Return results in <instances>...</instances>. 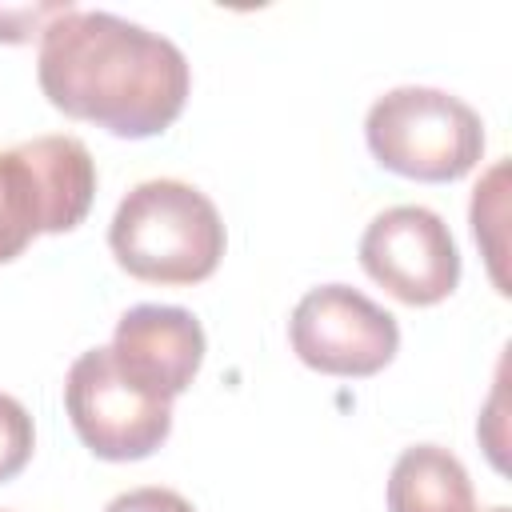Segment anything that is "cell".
<instances>
[{"label":"cell","instance_id":"6","mask_svg":"<svg viewBox=\"0 0 512 512\" xmlns=\"http://www.w3.org/2000/svg\"><path fill=\"white\" fill-rule=\"evenodd\" d=\"M292 352L328 376H372L400 348L396 316L348 284H320L300 296L288 320Z\"/></svg>","mask_w":512,"mask_h":512},{"label":"cell","instance_id":"1","mask_svg":"<svg viewBox=\"0 0 512 512\" xmlns=\"http://www.w3.org/2000/svg\"><path fill=\"white\" fill-rule=\"evenodd\" d=\"M36 76L52 108L124 140L164 132L188 100L184 52L116 12L68 8L40 32Z\"/></svg>","mask_w":512,"mask_h":512},{"label":"cell","instance_id":"7","mask_svg":"<svg viewBox=\"0 0 512 512\" xmlns=\"http://www.w3.org/2000/svg\"><path fill=\"white\" fill-rule=\"evenodd\" d=\"M364 272L412 308L440 304L460 284V252L448 224L420 204L380 212L360 236Z\"/></svg>","mask_w":512,"mask_h":512},{"label":"cell","instance_id":"10","mask_svg":"<svg viewBox=\"0 0 512 512\" xmlns=\"http://www.w3.org/2000/svg\"><path fill=\"white\" fill-rule=\"evenodd\" d=\"M32 444H36V432H32L28 408L16 396L0 392V484L12 480L32 460Z\"/></svg>","mask_w":512,"mask_h":512},{"label":"cell","instance_id":"13","mask_svg":"<svg viewBox=\"0 0 512 512\" xmlns=\"http://www.w3.org/2000/svg\"><path fill=\"white\" fill-rule=\"evenodd\" d=\"M488 512H508V508H488Z\"/></svg>","mask_w":512,"mask_h":512},{"label":"cell","instance_id":"2","mask_svg":"<svg viewBox=\"0 0 512 512\" xmlns=\"http://www.w3.org/2000/svg\"><path fill=\"white\" fill-rule=\"evenodd\" d=\"M108 244L136 280L196 284L208 280L224 256V220L200 188L184 180H144L120 200Z\"/></svg>","mask_w":512,"mask_h":512},{"label":"cell","instance_id":"9","mask_svg":"<svg viewBox=\"0 0 512 512\" xmlns=\"http://www.w3.org/2000/svg\"><path fill=\"white\" fill-rule=\"evenodd\" d=\"M388 512H476L472 480L440 444L404 448L388 476Z\"/></svg>","mask_w":512,"mask_h":512},{"label":"cell","instance_id":"8","mask_svg":"<svg viewBox=\"0 0 512 512\" xmlns=\"http://www.w3.org/2000/svg\"><path fill=\"white\" fill-rule=\"evenodd\" d=\"M112 356L128 380L172 400L180 396L204 360V328L188 308L136 304L116 320Z\"/></svg>","mask_w":512,"mask_h":512},{"label":"cell","instance_id":"12","mask_svg":"<svg viewBox=\"0 0 512 512\" xmlns=\"http://www.w3.org/2000/svg\"><path fill=\"white\" fill-rule=\"evenodd\" d=\"M104 512H196L180 492H172V488H156V484H148V488H132V492H120Z\"/></svg>","mask_w":512,"mask_h":512},{"label":"cell","instance_id":"11","mask_svg":"<svg viewBox=\"0 0 512 512\" xmlns=\"http://www.w3.org/2000/svg\"><path fill=\"white\" fill-rule=\"evenodd\" d=\"M72 4H40V8H0V40H28L36 32H44L60 12H68Z\"/></svg>","mask_w":512,"mask_h":512},{"label":"cell","instance_id":"5","mask_svg":"<svg viewBox=\"0 0 512 512\" xmlns=\"http://www.w3.org/2000/svg\"><path fill=\"white\" fill-rule=\"evenodd\" d=\"M64 408L84 448L100 460H144L172 432V400L128 380L112 348H88L72 360Z\"/></svg>","mask_w":512,"mask_h":512},{"label":"cell","instance_id":"4","mask_svg":"<svg viewBox=\"0 0 512 512\" xmlns=\"http://www.w3.org/2000/svg\"><path fill=\"white\" fill-rule=\"evenodd\" d=\"M96 196V164L76 136H36L0 152V264L40 232H72Z\"/></svg>","mask_w":512,"mask_h":512},{"label":"cell","instance_id":"3","mask_svg":"<svg viewBox=\"0 0 512 512\" xmlns=\"http://www.w3.org/2000/svg\"><path fill=\"white\" fill-rule=\"evenodd\" d=\"M372 156L408 180H460L480 164L484 124L472 104L452 92L404 84L384 92L364 120Z\"/></svg>","mask_w":512,"mask_h":512}]
</instances>
